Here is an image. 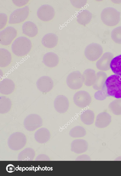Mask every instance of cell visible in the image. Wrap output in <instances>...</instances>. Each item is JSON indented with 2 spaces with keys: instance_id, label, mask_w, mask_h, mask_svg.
<instances>
[{
  "instance_id": "obj_1",
  "label": "cell",
  "mask_w": 121,
  "mask_h": 176,
  "mask_svg": "<svg viewBox=\"0 0 121 176\" xmlns=\"http://www.w3.org/2000/svg\"><path fill=\"white\" fill-rule=\"evenodd\" d=\"M101 90L105 98L108 96L121 98V76L114 74L108 77Z\"/></svg>"
},
{
  "instance_id": "obj_2",
  "label": "cell",
  "mask_w": 121,
  "mask_h": 176,
  "mask_svg": "<svg viewBox=\"0 0 121 176\" xmlns=\"http://www.w3.org/2000/svg\"><path fill=\"white\" fill-rule=\"evenodd\" d=\"M31 47L32 43L30 40L24 36L20 37L16 39L11 46L12 52L18 56H24L28 54Z\"/></svg>"
},
{
  "instance_id": "obj_3",
  "label": "cell",
  "mask_w": 121,
  "mask_h": 176,
  "mask_svg": "<svg viewBox=\"0 0 121 176\" xmlns=\"http://www.w3.org/2000/svg\"><path fill=\"white\" fill-rule=\"evenodd\" d=\"M121 13L115 9L108 7L104 9L101 14V18L103 23L108 26L117 25L120 20Z\"/></svg>"
},
{
  "instance_id": "obj_4",
  "label": "cell",
  "mask_w": 121,
  "mask_h": 176,
  "mask_svg": "<svg viewBox=\"0 0 121 176\" xmlns=\"http://www.w3.org/2000/svg\"><path fill=\"white\" fill-rule=\"evenodd\" d=\"M102 46L99 44L92 43L87 45L84 51L86 58L91 61H94L99 59L103 53Z\"/></svg>"
},
{
  "instance_id": "obj_5",
  "label": "cell",
  "mask_w": 121,
  "mask_h": 176,
  "mask_svg": "<svg viewBox=\"0 0 121 176\" xmlns=\"http://www.w3.org/2000/svg\"><path fill=\"white\" fill-rule=\"evenodd\" d=\"M83 83V75L78 71L70 73L66 79L67 85L70 88L73 90L80 88L82 86Z\"/></svg>"
},
{
  "instance_id": "obj_6",
  "label": "cell",
  "mask_w": 121,
  "mask_h": 176,
  "mask_svg": "<svg viewBox=\"0 0 121 176\" xmlns=\"http://www.w3.org/2000/svg\"><path fill=\"white\" fill-rule=\"evenodd\" d=\"M29 12V8L27 6L14 10L10 15L9 23L14 24L22 22L27 18Z\"/></svg>"
},
{
  "instance_id": "obj_7",
  "label": "cell",
  "mask_w": 121,
  "mask_h": 176,
  "mask_svg": "<svg viewBox=\"0 0 121 176\" xmlns=\"http://www.w3.org/2000/svg\"><path fill=\"white\" fill-rule=\"evenodd\" d=\"M74 103L77 106L84 108L89 105L91 103V98L87 92L81 90L76 92L73 97Z\"/></svg>"
},
{
  "instance_id": "obj_8",
  "label": "cell",
  "mask_w": 121,
  "mask_h": 176,
  "mask_svg": "<svg viewBox=\"0 0 121 176\" xmlns=\"http://www.w3.org/2000/svg\"><path fill=\"white\" fill-rule=\"evenodd\" d=\"M16 30L13 27L8 26L0 32V43L6 46L10 45L16 37Z\"/></svg>"
},
{
  "instance_id": "obj_9",
  "label": "cell",
  "mask_w": 121,
  "mask_h": 176,
  "mask_svg": "<svg viewBox=\"0 0 121 176\" xmlns=\"http://www.w3.org/2000/svg\"><path fill=\"white\" fill-rule=\"evenodd\" d=\"M37 14L38 18L44 21H48L53 19L55 11L53 7L48 4L41 6L37 10Z\"/></svg>"
},
{
  "instance_id": "obj_10",
  "label": "cell",
  "mask_w": 121,
  "mask_h": 176,
  "mask_svg": "<svg viewBox=\"0 0 121 176\" xmlns=\"http://www.w3.org/2000/svg\"><path fill=\"white\" fill-rule=\"evenodd\" d=\"M113 57V54L111 52H107L104 53L96 62V65L97 68L102 71L109 70L110 68V64Z\"/></svg>"
},
{
  "instance_id": "obj_11",
  "label": "cell",
  "mask_w": 121,
  "mask_h": 176,
  "mask_svg": "<svg viewBox=\"0 0 121 176\" xmlns=\"http://www.w3.org/2000/svg\"><path fill=\"white\" fill-rule=\"evenodd\" d=\"M54 108L58 112L63 113L67 111L69 105V102L65 96L60 95L55 98L54 102Z\"/></svg>"
},
{
  "instance_id": "obj_12",
  "label": "cell",
  "mask_w": 121,
  "mask_h": 176,
  "mask_svg": "<svg viewBox=\"0 0 121 176\" xmlns=\"http://www.w3.org/2000/svg\"><path fill=\"white\" fill-rule=\"evenodd\" d=\"M38 88L43 92H48L52 88L53 82L52 79L47 76H43L40 78L36 82Z\"/></svg>"
},
{
  "instance_id": "obj_13",
  "label": "cell",
  "mask_w": 121,
  "mask_h": 176,
  "mask_svg": "<svg viewBox=\"0 0 121 176\" xmlns=\"http://www.w3.org/2000/svg\"><path fill=\"white\" fill-rule=\"evenodd\" d=\"M111 121V117L106 112L99 113L97 116L95 125L99 128H103L108 126Z\"/></svg>"
},
{
  "instance_id": "obj_14",
  "label": "cell",
  "mask_w": 121,
  "mask_h": 176,
  "mask_svg": "<svg viewBox=\"0 0 121 176\" xmlns=\"http://www.w3.org/2000/svg\"><path fill=\"white\" fill-rule=\"evenodd\" d=\"M15 88L14 82L10 79H4L0 82V93L2 94H9L13 91Z\"/></svg>"
},
{
  "instance_id": "obj_15",
  "label": "cell",
  "mask_w": 121,
  "mask_h": 176,
  "mask_svg": "<svg viewBox=\"0 0 121 176\" xmlns=\"http://www.w3.org/2000/svg\"><path fill=\"white\" fill-rule=\"evenodd\" d=\"M59 61V57L55 53L49 52L46 53L43 56V62L46 66L53 68L56 66Z\"/></svg>"
},
{
  "instance_id": "obj_16",
  "label": "cell",
  "mask_w": 121,
  "mask_h": 176,
  "mask_svg": "<svg viewBox=\"0 0 121 176\" xmlns=\"http://www.w3.org/2000/svg\"><path fill=\"white\" fill-rule=\"evenodd\" d=\"M58 40L57 36L55 34L49 33L45 34L42 39L41 42L45 47L52 48L57 45Z\"/></svg>"
},
{
  "instance_id": "obj_17",
  "label": "cell",
  "mask_w": 121,
  "mask_h": 176,
  "mask_svg": "<svg viewBox=\"0 0 121 176\" xmlns=\"http://www.w3.org/2000/svg\"><path fill=\"white\" fill-rule=\"evenodd\" d=\"M22 33L30 37H34L37 34L38 29L36 25L30 21L26 22L22 26Z\"/></svg>"
},
{
  "instance_id": "obj_18",
  "label": "cell",
  "mask_w": 121,
  "mask_h": 176,
  "mask_svg": "<svg viewBox=\"0 0 121 176\" xmlns=\"http://www.w3.org/2000/svg\"><path fill=\"white\" fill-rule=\"evenodd\" d=\"M42 122L40 116L36 114H31L27 116L24 119V124L26 126H39Z\"/></svg>"
},
{
  "instance_id": "obj_19",
  "label": "cell",
  "mask_w": 121,
  "mask_h": 176,
  "mask_svg": "<svg viewBox=\"0 0 121 176\" xmlns=\"http://www.w3.org/2000/svg\"><path fill=\"white\" fill-rule=\"evenodd\" d=\"M77 21L79 24L84 26L90 22L92 18V14L88 10L82 9L78 12Z\"/></svg>"
},
{
  "instance_id": "obj_20",
  "label": "cell",
  "mask_w": 121,
  "mask_h": 176,
  "mask_svg": "<svg viewBox=\"0 0 121 176\" xmlns=\"http://www.w3.org/2000/svg\"><path fill=\"white\" fill-rule=\"evenodd\" d=\"M82 75L84 83L87 86H90L94 84L95 81L96 74L95 71L91 69H86L83 72Z\"/></svg>"
},
{
  "instance_id": "obj_21",
  "label": "cell",
  "mask_w": 121,
  "mask_h": 176,
  "mask_svg": "<svg viewBox=\"0 0 121 176\" xmlns=\"http://www.w3.org/2000/svg\"><path fill=\"white\" fill-rule=\"evenodd\" d=\"M12 56L10 52L7 49L0 48V67H4L10 63Z\"/></svg>"
},
{
  "instance_id": "obj_22",
  "label": "cell",
  "mask_w": 121,
  "mask_h": 176,
  "mask_svg": "<svg viewBox=\"0 0 121 176\" xmlns=\"http://www.w3.org/2000/svg\"><path fill=\"white\" fill-rule=\"evenodd\" d=\"M106 73L103 71H99L96 74L95 81L93 85V88L95 90H100L103 87L107 78Z\"/></svg>"
},
{
  "instance_id": "obj_23",
  "label": "cell",
  "mask_w": 121,
  "mask_h": 176,
  "mask_svg": "<svg viewBox=\"0 0 121 176\" xmlns=\"http://www.w3.org/2000/svg\"><path fill=\"white\" fill-rule=\"evenodd\" d=\"M110 66L114 73L121 76V54L115 57L112 59Z\"/></svg>"
},
{
  "instance_id": "obj_24",
  "label": "cell",
  "mask_w": 121,
  "mask_h": 176,
  "mask_svg": "<svg viewBox=\"0 0 121 176\" xmlns=\"http://www.w3.org/2000/svg\"><path fill=\"white\" fill-rule=\"evenodd\" d=\"M81 121L84 124L90 125L93 123L95 118V114L92 110L88 109L82 112L80 116Z\"/></svg>"
},
{
  "instance_id": "obj_25",
  "label": "cell",
  "mask_w": 121,
  "mask_h": 176,
  "mask_svg": "<svg viewBox=\"0 0 121 176\" xmlns=\"http://www.w3.org/2000/svg\"><path fill=\"white\" fill-rule=\"evenodd\" d=\"M12 106L11 102L8 98L4 96L0 97V113L3 114L9 112Z\"/></svg>"
},
{
  "instance_id": "obj_26",
  "label": "cell",
  "mask_w": 121,
  "mask_h": 176,
  "mask_svg": "<svg viewBox=\"0 0 121 176\" xmlns=\"http://www.w3.org/2000/svg\"><path fill=\"white\" fill-rule=\"evenodd\" d=\"M108 107L112 112L116 115H121V98L114 100L109 104Z\"/></svg>"
},
{
  "instance_id": "obj_27",
  "label": "cell",
  "mask_w": 121,
  "mask_h": 176,
  "mask_svg": "<svg viewBox=\"0 0 121 176\" xmlns=\"http://www.w3.org/2000/svg\"><path fill=\"white\" fill-rule=\"evenodd\" d=\"M111 37L115 42L121 44V26L118 27L113 29L111 32Z\"/></svg>"
},
{
  "instance_id": "obj_28",
  "label": "cell",
  "mask_w": 121,
  "mask_h": 176,
  "mask_svg": "<svg viewBox=\"0 0 121 176\" xmlns=\"http://www.w3.org/2000/svg\"><path fill=\"white\" fill-rule=\"evenodd\" d=\"M86 133L85 129L80 126L75 127L71 130L70 132L72 135H83Z\"/></svg>"
},
{
  "instance_id": "obj_29",
  "label": "cell",
  "mask_w": 121,
  "mask_h": 176,
  "mask_svg": "<svg viewBox=\"0 0 121 176\" xmlns=\"http://www.w3.org/2000/svg\"><path fill=\"white\" fill-rule=\"evenodd\" d=\"M72 5L74 7L80 8L84 7L86 4L87 0H70Z\"/></svg>"
},
{
  "instance_id": "obj_30",
  "label": "cell",
  "mask_w": 121,
  "mask_h": 176,
  "mask_svg": "<svg viewBox=\"0 0 121 176\" xmlns=\"http://www.w3.org/2000/svg\"><path fill=\"white\" fill-rule=\"evenodd\" d=\"M7 21L6 14L3 13H0V29L3 28L6 25Z\"/></svg>"
},
{
  "instance_id": "obj_31",
  "label": "cell",
  "mask_w": 121,
  "mask_h": 176,
  "mask_svg": "<svg viewBox=\"0 0 121 176\" xmlns=\"http://www.w3.org/2000/svg\"><path fill=\"white\" fill-rule=\"evenodd\" d=\"M28 0H12L13 3L16 6L21 7L27 4L29 1Z\"/></svg>"
},
{
  "instance_id": "obj_32",
  "label": "cell",
  "mask_w": 121,
  "mask_h": 176,
  "mask_svg": "<svg viewBox=\"0 0 121 176\" xmlns=\"http://www.w3.org/2000/svg\"><path fill=\"white\" fill-rule=\"evenodd\" d=\"M14 166L11 164L8 165L6 167L7 171L9 173H11L14 171Z\"/></svg>"
},
{
  "instance_id": "obj_33",
  "label": "cell",
  "mask_w": 121,
  "mask_h": 176,
  "mask_svg": "<svg viewBox=\"0 0 121 176\" xmlns=\"http://www.w3.org/2000/svg\"><path fill=\"white\" fill-rule=\"evenodd\" d=\"M26 169V168L25 167H23L22 168V171L23 170L24 171Z\"/></svg>"
},
{
  "instance_id": "obj_34",
  "label": "cell",
  "mask_w": 121,
  "mask_h": 176,
  "mask_svg": "<svg viewBox=\"0 0 121 176\" xmlns=\"http://www.w3.org/2000/svg\"><path fill=\"white\" fill-rule=\"evenodd\" d=\"M19 169V168H18V167H17L15 168V170L17 171Z\"/></svg>"
},
{
  "instance_id": "obj_35",
  "label": "cell",
  "mask_w": 121,
  "mask_h": 176,
  "mask_svg": "<svg viewBox=\"0 0 121 176\" xmlns=\"http://www.w3.org/2000/svg\"><path fill=\"white\" fill-rule=\"evenodd\" d=\"M29 168H28V167H26V170H27V171H28V170H29Z\"/></svg>"
},
{
  "instance_id": "obj_36",
  "label": "cell",
  "mask_w": 121,
  "mask_h": 176,
  "mask_svg": "<svg viewBox=\"0 0 121 176\" xmlns=\"http://www.w3.org/2000/svg\"><path fill=\"white\" fill-rule=\"evenodd\" d=\"M35 170L37 171L38 170V168L37 167H36L35 168Z\"/></svg>"
},
{
  "instance_id": "obj_37",
  "label": "cell",
  "mask_w": 121,
  "mask_h": 176,
  "mask_svg": "<svg viewBox=\"0 0 121 176\" xmlns=\"http://www.w3.org/2000/svg\"><path fill=\"white\" fill-rule=\"evenodd\" d=\"M45 168L44 167H43L42 168V169L43 171L44 170H45Z\"/></svg>"
},
{
  "instance_id": "obj_38",
  "label": "cell",
  "mask_w": 121,
  "mask_h": 176,
  "mask_svg": "<svg viewBox=\"0 0 121 176\" xmlns=\"http://www.w3.org/2000/svg\"><path fill=\"white\" fill-rule=\"evenodd\" d=\"M21 168H22V167H20L19 168V170H21Z\"/></svg>"
},
{
  "instance_id": "obj_39",
  "label": "cell",
  "mask_w": 121,
  "mask_h": 176,
  "mask_svg": "<svg viewBox=\"0 0 121 176\" xmlns=\"http://www.w3.org/2000/svg\"><path fill=\"white\" fill-rule=\"evenodd\" d=\"M48 168H49V167H48ZM50 169V168L49 169H48V170H49Z\"/></svg>"
}]
</instances>
